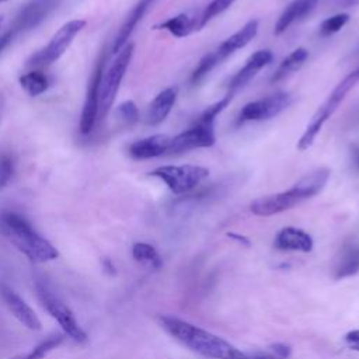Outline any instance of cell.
<instances>
[{"label": "cell", "mask_w": 359, "mask_h": 359, "mask_svg": "<svg viewBox=\"0 0 359 359\" xmlns=\"http://www.w3.org/2000/svg\"><path fill=\"white\" fill-rule=\"evenodd\" d=\"M348 21H349V15L346 13H338L332 17H328L320 24V35L324 38L331 36L337 34L341 28H344Z\"/></svg>", "instance_id": "f546056e"}, {"label": "cell", "mask_w": 359, "mask_h": 359, "mask_svg": "<svg viewBox=\"0 0 359 359\" xmlns=\"http://www.w3.org/2000/svg\"><path fill=\"white\" fill-rule=\"evenodd\" d=\"M115 116L123 126H132L139 121V109L133 101L128 100L116 107Z\"/></svg>", "instance_id": "83f0119b"}, {"label": "cell", "mask_w": 359, "mask_h": 359, "mask_svg": "<svg viewBox=\"0 0 359 359\" xmlns=\"http://www.w3.org/2000/svg\"><path fill=\"white\" fill-rule=\"evenodd\" d=\"M355 55H356V56H359V46L356 48V50H355Z\"/></svg>", "instance_id": "60d3db41"}, {"label": "cell", "mask_w": 359, "mask_h": 359, "mask_svg": "<svg viewBox=\"0 0 359 359\" xmlns=\"http://www.w3.org/2000/svg\"><path fill=\"white\" fill-rule=\"evenodd\" d=\"M217 65H219V62L216 60L213 52L205 55V56L199 60V63L196 65V67L194 69V72H192V74H191V83H192L194 86L199 84Z\"/></svg>", "instance_id": "f1b7e54d"}, {"label": "cell", "mask_w": 359, "mask_h": 359, "mask_svg": "<svg viewBox=\"0 0 359 359\" xmlns=\"http://www.w3.org/2000/svg\"><path fill=\"white\" fill-rule=\"evenodd\" d=\"M65 341L63 334H53L39 342L36 346H34L31 351L25 353H18L15 356H11L8 359H45L53 349H56L62 342Z\"/></svg>", "instance_id": "484cf974"}, {"label": "cell", "mask_w": 359, "mask_h": 359, "mask_svg": "<svg viewBox=\"0 0 359 359\" xmlns=\"http://www.w3.org/2000/svg\"><path fill=\"white\" fill-rule=\"evenodd\" d=\"M273 247L279 251L310 252L314 247V241L313 237L303 229L286 226L276 233L273 238Z\"/></svg>", "instance_id": "2e32d148"}, {"label": "cell", "mask_w": 359, "mask_h": 359, "mask_svg": "<svg viewBox=\"0 0 359 359\" xmlns=\"http://www.w3.org/2000/svg\"><path fill=\"white\" fill-rule=\"evenodd\" d=\"M215 122L196 119L191 128L171 137L168 154H180L195 149L210 147L215 144Z\"/></svg>", "instance_id": "9c48e42d"}, {"label": "cell", "mask_w": 359, "mask_h": 359, "mask_svg": "<svg viewBox=\"0 0 359 359\" xmlns=\"http://www.w3.org/2000/svg\"><path fill=\"white\" fill-rule=\"evenodd\" d=\"M102 266L105 268V271H108L109 273H115V266L109 259H104L102 261Z\"/></svg>", "instance_id": "8d00e7d4"}, {"label": "cell", "mask_w": 359, "mask_h": 359, "mask_svg": "<svg viewBox=\"0 0 359 359\" xmlns=\"http://www.w3.org/2000/svg\"><path fill=\"white\" fill-rule=\"evenodd\" d=\"M258 32V20H250L248 22H245L237 32H234L233 35H230L227 39H224L215 50L213 55L216 57V60L219 62V65L227 59L229 56H231L234 52H237L238 49L244 48L245 45H248L254 36Z\"/></svg>", "instance_id": "e0dca14e"}, {"label": "cell", "mask_w": 359, "mask_h": 359, "mask_svg": "<svg viewBox=\"0 0 359 359\" xmlns=\"http://www.w3.org/2000/svg\"><path fill=\"white\" fill-rule=\"evenodd\" d=\"M22 32H21V29L15 25V24H13V22H10L1 32H0V55L15 41V38L18 36V35H21Z\"/></svg>", "instance_id": "1f68e13d"}, {"label": "cell", "mask_w": 359, "mask_h": 359, "mask_svg": "<svg viewBox=\"0 0 359 359\" xmlns=\"http://www.w3.org/2000/svg\"><path fill=\"white\" fill-rule=\"evenodd\" d=\"M3 22H4V18H3V15H0V29L3 28Z\"/></svg>", "instance_id": "ab89813d"}, {"label": "cell", "mask_w": 359, "mask_h": 359, "mask_svg": "<svg viewBox=\"0 0 359 359\" xmlns=\"http://www.w3.org/2000/svg\"><path fill=\"white\" fill-rule=\"evenodd\" d=\"M273 59V55L269 49H261L254 52L245 62V65L231 77L229 83V94L234 95L240 88H243L245 84H248L257 73L268 66Z\"/></svg>", "instance_id": "5bb4252c"}, {"label": "cell", "mask_w": 359, "mask_h": 359, "mask_svg": "<svg viewBox=\"0 0 359 359\" xmlns=\"http://www.w3.org/2000/svg\"><path fill=\"white\" fill-rule=\"evenodd\" d=\"M60 1L62 0H28L14 14L13 21L24 29V34L32 31L50 15Z\"/></svg>", "instance_id": "7c38bea8"}, {"label": "cell", "mask_w": 359, "mask_h": 359, "mask_svg": "<svg viewBox=\"0 0 359 359\" xmlns=\"http://www.w3.org/2000/svg\"><path fill=\"white\" fill-rule=\"evenodd\" d=\"M358 3H359V0H338V6H341V7H351Z\"/></svg>", "instance_id": "74e56055"}, {"label": "cell", "mask_w": 359, "mask_h": 359, "mask_svg": "<svg viewBox=\"0 0 359 359\" xmlns=\"http://www.w3.org/2000/svg\"><path fill=\"white\" fill-rule=\"evenodd\" d=\"M177 100V88L168 87L160 91L149 104L144 121L149 126H157L165 121Z\"/></svg>", "instance_id": "d6986e66"}, {"label": "cell", "mask_w": 359, "mask_h": 359, "mask_svg": "<svg viewBox=\"0 0 359 359\" xmlns=\"http://www.w3.org/2000/svg\"><path fill=\"white\" fill-rule=\"evenodd\" d=\"M105 67V56L101 55L88 80L87 93L80 115L79 130L81 135H90L98 122V105H100V84Z\"/></svg>", "instance_id": "30bf717a"}, {"label": "cell", "mask_w": 359, "mask_h": 359, "mask_svg": "<svg viewBox=\"0 0 359 359\" xmlns=\"http://www.w3.org/2000/svg\"><path fill=\"white\" fill-rule=\"evenodd\" d=\"M266 359H280V358H278V356H275V355H268Z\"/></svg>", "instance_id": "f35d334b"}, {"label": "cell", "mask_w": 359, "mask_h": 359, "mask_svg": "<svg viewBox=\"0 0 359 359\" xmlns=\"http://www.w3.org/2000/svg\"><path fill=\"white\" fill-rule=\"evenodd\" d=\"M292 102V97L289 93L279 91L264 98L251 101L245 104L238 114V123L250 122V121H265L279 115L285 111Z\"/></svg>", "instance_id": "8fae6325"}, {"label": "cell", "mask_w": 359, "mask_h": 359, "mask_svg": "<svg viewBox=\"0 0 359 359\" xmlns=\"http://www.w3.org/2000/svg\"><path fill=\"white\" fill-rule=\"evenodd\" d=\"M344 342L346 346L359 353V330H351L344 335Z\"/></svg>", "instance_id": "d6a6232c"}, {"label": "cell", "mask_w": 359, "mask_h": 359, "mask_svg": "<svg viewBox=\"0 0 359 359\" xmlns=\"http://www.w3.org/2000/svg\"><path fill=\"white\" fill-rule=\"evenodd\" d=\"M199 15H189L188 13H180L165 21L153 25V29L168 31L175 38H185L195 31H199Z\"/></svg>", "instance_id": "44dd1931"}, {"label": "cell", "mask_w": 359, "mask_h": 359, "mask_svg": "<svg viewBox=\"0 0 359 359\" xmlns=\"http://www.w3.org/2000/svg\"><path fill=\"white\" fill-rule=\"evenodd\" d=\"M359 83V67H356L355 70H352L351 73H348L337 86L330 93V95L327 97V100L318 107V109L316 111V114L313 115L311 121L307 123L303 135L300 136V139L297 140V149L300 151L307 150L309 147H311V144L314 143L317 135L320 133V130L323 129L324 123L334 115V112L338 109V107L341 105V102L345 100V97L348 95V93L356 87V84Z\"/></svg>", "instance_id": "277c9868"}, {"label": "cell", "mask_w": 359, "mask_h": 359, "mask_svg": "<svg viewBox=\"0 0 359 359\" xmlns=\"http://www.w3.org/2000/svg\"><path fill=\"white\" fill-rule=\"evenodd\" d=\"M272 351H273V355L280 358V359H287L290 356V346H287L286 344H280V342H276L272 345Z\"/></svg>", "instance_id": "836d02e7"}, {"label": "cell", "mask_w": 359, "mask_h": 359, "mask_svg": "<svg viewBox=\"0 0 359 359\" xmlns=\"http://www.w3.org/2000/svg\"><path fill=\"white\" fill-rule=\"evenodd\" d=\"M236 0H212L205 10L199 14V29H202L210 20L217 17L219 14L224 13Z\"/></svg>", "instance_id": "4316f807"}, {"label": "cell", "mask_w": 359, "mask_h": 359, "mask_svg": "<svg viewBox=\"0 0 359 359\" xmlns=\"http://www.w3.org/2000/svg\"><path fill=\"white\" fill-rule=\"evenodd\" d=\"M349 156H351V164L356 174H359V143H352L349 146Z\"/></svg>", "instance_id": "e575fe53"}, {"label": "cell", "mask_w": 359, "mask_h": 359, "mask_svg": "<svg viewBox=\"0 0 359 359\" xmlns=\"http://www.w3.org/2000/svg\"><path fill=\"white\" fill-rule=\"evenodd\" d=\"M14 174V160L10 154H0V189L6 188Z\"/></svg>", "instance_id": "4dcf8cb0"}, {"label": "cell", "mask_w": 359, "mask_h": 359, "mask_svg": "<svg viewBox=\"0 0 359 359\" xmlns=\"http://www.w3.org/2000/svg\"><path fill=\"white\" fill-rule=\"evenodd\" d=\"M87 21L86 20H70L65 22L50 38V41L36 50L31 57L27 60V66H35V67H42V66H49L59 60L63 53L69 49L72 45L73 39L79 32L83 31L86 27Z\"/></svg>", "instance_id": "8992f818"}, {"label": "cell", "mask_w": 359, "mask_h": 359, "mask_svg": "<svg viewBox=\"0 0 359 359\" xmlns=\"http://www.w3.org/2000/svg\"><path fill=\"white\" fill-rule=\"evenodd\" d=\"M359 272V245L346 243L337 257L334 265V279H345Z\"/></svg>", "instance_id": "7402d4cb"}, {"label": "cell", "mask_w": 359, "mask_h": 359, "mask_svg": "<svg viewBox=\"0 0 359 359\" xmlns=\"http://www.w3.org/2000/svg\"><path fill=\"white\" fill-rule=\"evenodd\" d=\"M309 57V50L306 48H297L294 49L292 53H289L278 66V69L275 70V73L271 77L272 83H278L280 80H283L285 77H287L289 74L294 73L296 70H299L304 62Z\"/></svg>", "instance_id": "603a6c76"}, {"label": "cell", "mask_w": 359, "mask_h": 359, "mask_svg": "<svg viewBox=\"0 0 359 359\" xmlns=\"http://www.w3.org/2000/svg\"><path fill=\"white\" fill-rule=\"evenodd\" d=\"M0 294H1V299H3L4 304L10 310V313L25 328H28L31 331H39L41 330L42 324H41L39 317L36 316V313L29 307V304L15 290H13L10 286L1 283L0 285Z\"/></svg>", "instance_id": "4fadbf2b"}, {"label": "cell", "mask_w": 359, "mask_h": 359, "mask_svg": "<svg viewBox=\"0 0 359 359\" xmlns=\"http://www.w3.org/2000/svg\"><path fill=\"white\" fill-rule=\"evenodd\" d=\"M132 257L137 264L151 269H158L163 264L158 251L151 244L143 241L135 243L132 245Z\"/></svg>", "instance_id": "d4e9b609"}, {"label": "cell", "mask_w": 359, "mask_h": 359, "mask_svg": "<svg viewBox=\"0 0 359 359\" xmlns=\"http://www.w3.org/2000/svg\"><path fill=\"white\" fill-rule=\"evenodd\" d=\"M330 174H331L330 170L325 167L307 172L297 182H294L289 189L278 194L261 196L252 201L250 205V210L252 215L261 216V217H268V216H273V215L290 210L294 206L300 205L302 202L321 192L330 178Z\"/></svg>", "instance_id": "3957f363"}, {"label": "cell", "mask_w": 359, "mask_h": 359, "mask_svg": "<svg viewBox=\"0 0 359 359\" xmlns=\"http://www.w3.org/2000/svg\"><path fill=\"white\" fill-rule=\"evenodd\" d=\"M158 325L182 346L209 359H245L247 353L224 338L175 316L160 314Z\"/></svg>", "instance_id": "6da1fadb"}, {"label": "cell", "mask_w": 359, "mask_h": 359, "mask_svg": "<svg viewBox=\"0 0 359 359\" xmlns=\"http://www.w3.org/2000/svg\"><path fill=\"white\" fill-rule=\"evenodd\" d=\"M227 236H229L230 238H233V240H237L238 243H243V244H245V245H250L248 238H245L244 236H240V234H236V233H227Z\"/></svg>", "instance_id": "d590c367"}, {"label": "cell", "mask_w": 359, "mask_h": 359, "mask_svg": "<svg viewBox=\"0 0 359 359\" xmlns=\"http://www.w3.org/2000/svg\"><path fill=\"white\" fill-rule=\"evenodd\" d=\"M18 83L29 97H38L48 90L49 77L42 70H31L20 76Z\"/></svg>", "instance_id": "cb8c5ba5"}, {"label": "cell", "mask_w": 359, "mask_h": 359, "mask_svg": "<svg viewBox=\"0 0 359 359\" xmlns=\"http://www.w3.org/2000/svg\"><path fill=\"white\" fill-rule=\"evenodd\" d=\"M170 143H171V136L157 133V135H151V136L135 140L133 143L129 144L128 153L135 160L154 158V157L168 154Z\"/></svg>", "instance_id": "9a60e30c"}, {"label": "cell", "mask_w": 359, "mask_h": 359, "mask_svg": "<svg viewBox=\"0 0 359 359\" xmlns=\"http://www.w3.org/2000/svg\"><path fill=\"white\" fill-rule=\"evenodd\" d=\"M4 1H8V0H0V4H1V3H4Z\"/></svg>", "instance_id": "b9f144b4"}, {"label": "cell", "mask_w": 359, "mask_h": 359, "mask_svg": "<svg viewBox=\"0 0 359 359\" xmlns=\"http://www.w3.org/2000/svg\"><path fill=\"white\" fill-rule=\"evenodd\" d=\"M150 177L161 180L175 195H182L196 188L209 175V170L202 165H160L149 172Z\"/></svg>", "instance_id": "ba28073f"}, {"label": "cell", "mask_w": 359, "mask_h": 359, "mask_svg": "<svg viewBox=\"0 0 359 359\" xmlns=\"http://www.w3.org/2000/svg\"><path fill=\"white\" fill-rule=\"evenodd\" d=\"M0 236L32 262L43 264L59 257L56 247L42 237L31 223L17 212L7 209L0 210Z\"/></svg>", "instance_id": "7a4b0ae2"}, {"label": "cell", "mask_w": 359, "mask_h": 359, "mask_svg": "<svg viewBox=\"0 0 359 359\" xmlns=\"http://www.w3.org/2000/svg\"><path fill=\"white\" fill-rule=\"evenodd\" d=\"M35 289H36L38 299L42 303L43 309L57 321V324L62 327L65 335L70 337L73 341H76L79 344L86 342L87 334L80 327L73 311L42 280L35 282Z\"/></svg>", "instance_id": "52a82bcc"}, {"label": "cell", "mask_w": 359, "mask_h": 359, "mask_svg": "<svg viewBox=\"0 0 359 359\" xmlns=\"http://www.w3.org/2000/svg\"><path fill=\"white\" fill-rule=\"evenodd\" d=\"M317 4L318 0H293L292 3H289L279 15L273 28V34H283L292 24L309 15L317 7Z\"/></svg>", "instance_id": "ffe728a7"}, {"label": "cell", "mask_w": 359, "mask_h": 359, "mask_svg": "<svg viewBox=\"0 0 359 359\" xmlns=\"http://www.w3.org/2000/svg\"><path fill=\"white\" fill-rule=\"evenodd\" d=\"M154 0H139L132 10L129 11V14L126 15L125 21L122 22L121 28L118 29V34L115 35L114 41H112V46H111V52L112 53H118L129 41L132 32L135 31V28L137 27V24L142 21V18L144 17V14L147 13V10L150 8V6L153 4Z\"/></svg>", "instance_id": "ac0fdd59"}, {"label": "cell", "mask_w": 359, "mask_h": 359, "mask_svg": "<svg viewBox=\"0 0 359 359\" xmlns=\"http://www.w3.org/2000/svg\"><path fill=\"white\" fill-rule=\"evenodd\" d=\"M135 45L128 42L116 55L112 63L102 73L101 84H100V105H98V121H104L109 114L118 90L121 87V81L129 67L130 59L133 56Z\"/></svg>", "instance_id": "5b68a950"}]
</instances>
